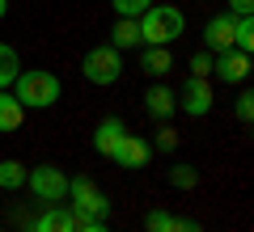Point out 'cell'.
Listing matches in <instances>:
<instances>
[{"label": "cell", "mask_w": 254, "mask_h": 232, "mask_svg": "<svg viewBox=\"0 0 254 232\" xmlns=\"http://www.w3.org/2000/svg\"><path fill=\"white\" fill-rule=\"evenodd\" d=\"M237 51H246V55H254V13L250 17H237Z\"/></svg>", "instance_id": "cell-19"}, {"label": "cell", "mask_w": 254, "mask_h": 232, "mask_svg": "<svg viewBox=\"0 0 254 232\" xmlns=\"http://www.w3.org/2000/svg\"><path fill=\"white\" fill-rule=\"evenodd\" d=\"M212 63H216V55H212V51H199V55H190L187 68H190V76H203V81H208V76H212Z\"/></svg>", "instance_id": "cell-22"}, {"label": "cell", "mask_w": 254, "mask_h": 232, "mask_svg": "<svg viewBox=\"0 0 254 232\" xmlns=\"http://www.w3.org/2000/svg\"><path fill=\"white\" fill-rule=\"evenodd\" d=\"M76 211L72 207H64V203H51L43 207V215H38L34 224H30V232H76Z\"/></svg>", "instance_id": "cell-10"}, {"label": "cell", "mask_w": 254, "mask_h": 232, "mask_svg": "<svg viewBox=\"0 0 254 232\" xmlns=\"http://www.w3.org/2000/svg\"><path fill=\"white\" fill-rule=\"evenodd\" d=\"M212 81H203V76H187V85H182V93H178V110L182 114H190V118H203V114H212Z\"/></svg>", "instance_id": "cell-6"}, {"label": "cell", "mask_w": 254, "mask_h": 232, "mask_svg": "<svg viewBox=\"0 0 254 232\" xmlns=\"http://www.w3.org/2000/svg\"><path fill=\"white\" fill-rule=\"evenodd\" d=\"M21 123H26V106H21V101L13 97L9 89H0V135L17 131Z\"/></svg>", "instance_id": "cell-14"}, {"label": "cell", "mask_w": 254, "mask_h": 232, "mask_svg": "<svg viewBox=\"0 0 254 232\" xmlns=\"http://www.w3.org/2000/svg\"><path fill=\"white\" fill-rule=\"evenodd\" d=\"M110 46H115V51L144 46V38H140V21H136V17H119V21H115V30H110Z\"/></svg>", "instance_id": "cell-12"}, {"label": "cell", "mask_w": 254, "mask_h": 232, "mask_svg": "<svg viewBox=\"0 0 254 232\" xmlns=\"http://www.w3.org/2000/svg\"><path fill=\"white\" fill-rule=\"evenodd\" d=\"M26 165L21 161H0V190H21L26 186Z\"/></svg>", "instance_id": "cell-17"}, {"label": "cell", "mask_w": 254, "mask_h": 232, "mask_svg": "<svg viewBox=\"0 0 254 232\" xmlns=\"http://www.w3.org/2000/svg\"><path fill=\"white\" fill-rule=\"evenodd\" d=\"M170 220H174V215L157 207V211H148V215H144V228H148V232H165V228H170Z\"/></svg>", "instance_id": "cell-24"}, {"label": "cell", "mask_w": 254, "mask_h": 232, "mask_svg": "<svg viewBox=\"0 0 254 232\" xmlns=\"http://www.w3.org/2000/svg\"><path fill=\"white\" fill-rule=\"evenodd\" d=\"M165 232H203V228H199L195 220H178V215H174V220H170V228H165Z\"/></svg>", "instance_id": "cell-25"}, {"label": "cell", "mask_w": 254, "mask_h": 232, "mask_svg": "<svg viewBox=\"0 0 254 232\" xmlns=\"http://www.w3.org/2000/svg\"><path fill=\"white\" fill-rule=\"evenodd\" d=\"M229 13H233V17H250V13H254V0H229Z\"/></svg>", "instance_id": "cell-26"}, {"label": "cell", "mask_w": 254, "mask_h": 232, "mask_svg": "<svg viewBox=\"0 0 254 232\" xmlns=\"http://www.w3.org/2000/svg\"><path fill=\"white\" fill-rule=\"evenodd\" d=\"M153 148H161V152H174L178 148V131H174V127H157V139H153Z\"/></svg>", "instance_id": "cell-23"}, {"label": "cell", "mask_w": 254, "mask_h": 232, "mask_svg": "<svg viewBox=\"0 0 254 232\" xmlns=\"http://www.w3.org/2000/svg\"><path fill=\"white\" fill-rule=\"evenodd\" d=\"M233 43H237V17L233 13L208 17V26H203V51L220 55V51H233Z\"/></svg>", "instance_id": "cell-7"}, {"label": "cell", "mask_w": 254, "mask_h": 232, "mask_svg": "<svg viewBox=\"0 0 254 232\" xmlns=\"http://www.w3.org/2000/svg\"><path fill=\"white\" fill-rule=\"evenodd\" d=\"M4 13H9V0H0V21H4Z\"/></svg>", "instance_id": "cell-28"}, {"label": "cell", "mask_w": 254, "mask_h": 232, "mask_svg": "<svg viewBox=\"0 0 254 232\" xmlns=\"http://www.w3.org/2000/svg\"><path fill=\"white\" fill-rule=\"evenodd\" d=\"M110 161H115L119 169H144V165L153 161V143H148L144 135H123V139L115 143V152H110Z\"/></svg>", "instance_id": "cell-9"}, {"label": "cell", "mask_w": 254, "mask_h": 232, "mask_svg": "<svg viewBox=\"0 0 254 232\" xmlns=\"http://www.w3.org/2000/svg\"><path fill=\"white\" fill-rule=\"evenodd\" d=\"M110 4H115V13H119V17H144V13L148 9H153V0H110Z\"/></svg>", "instance_id": "cell-21"}, {"label": "cell", "mask_w": 254, "mask_h": 232, "mask_svg": "<svg viewBox=\"0 0 254 232\" xmlns=\"http://www.w3.org/2000/svg\"><path fill=\"white\" fill-rule=\"evenodd\" d=\"M26 186H30V194H34L38 203H64V198H68V178H64V169H55V165L30 169Z\"/></svg>", "instance_id": "cell-5"}, {"label": "cell", "mask_w": 254, "mask_h": 232, "mask_svg": "<svg viewBox=\"0 0 254 232\" xmlns=\"http://www.w3.org/2000/svg\"><path fill=\"white\" fill-rule=\"evenodd\" d=\"M233 114H237V123H250L254 127V89H242L233 97Z\"/></svg>", "instance_id": "cell-20"}, {"label": "cell", "mask_w": 254, "mask_h": 232, "mask_svg": "<svg viewBox=\"0 0 254 232\" xmlns=\"http://www.w3.org/2000/svg\"><path fill=\"white\" fill-rule=\"evenodd\" d=\"M17 72H21V59H17V51H13L9 43H0V89H9V85L17 81Z\"/></svg>", "instance_id": "cell-15"}, {"label": "cell", "mask_w": 254, "mask_h": 232, "mask_svg": "<svg viewBox=\"0 0 254 232\" xmlns=\"http://www.w3.org/2000/svg\"><path fill=\"white\" fill-rule=\"evenodd\" d=\"M144 110H148L153 118H161V123H165V118L178 110V93H174L170 85H153V89H144Z\"/></svg>", "instance_id": "cell-11"}, {"label": "cell", "mask_w": 254, "mask_h": 232, "mask_svg": "<svg viewBox=\"0 0 254 232\" xmlns=\"http://www.w3.org/2000/svg\"><path fill=\"white\" fill-rule=\"evenodd\" d=\"M170 68H174L170 46H144V72H148V76H165Z\"/></svg>", "instance_id": "cell-16"}, {"label": "cell", "mask_w": 254, "mask_h": 232, "mask_svg": "<svg viewBox=\"0 0 254 232\" xmlns=\"http://www.w3.org/2000/svg\"><path fill=\"white\" fill-rule=\"evenodd\" d=\"M127 135V127H123V118H102L98 123V131H93V148L102 152V156H110L115 152V143Z\"/></svg>", "instance_id": "cell-13"}, {"label": "cell", "mask_w": 254, "mask_h": 232, "mask_svg": "<svg viewBox=\"0 0 254 232\" xmlns=\"http://www.w3.org/2000/svg\"><path fill=\"white\" fill-rule=\"evenodd\" d=\"M0 232H4V220H0Z\"/></svg>", "instance_id": "cell-29"}, {"label": "cell", "mask_w": 254, "mask_h": 232, "mask_svg": "<svg viewBox=\"0 0 254 232\" xmlns=\"http://www.w3.org/2000/svg\"><path fill=\"white\" fill-rule=\"evenodd\" d=\"M76 232H110V228H106V220H81Z\"/></svg>", "instance_id": "cell-27"}, {"label": "cell", "mask_w": 254, "mask_h": 232, "mask_svg": "<svg viewBox=\"0 0 254 232\" xmlns=\"http://www.w3.org/2000/svg\"><path fill=\"white\" fill-rule=\"evenodd\" d=\"M212 72H216V81H225V85H246L250 81V72H254V55H246V51H220L216 55V63H212Z\"/></svg>", "instance_id": "cell-8"}, {"label": "cell", "mask_w": 254, "mask_h": 232, "mask_svg": "<svg viewBox=\"0 0 254 232\" xmlns=\"http://www.w3.org/2000/svg\"><path fill=\"white\" fill-rule=\"evenodd\" d=\"M68 198H72V211L76 220H110V198L93 186L85 173L68 178Z\"/></svg>", "instance_id": "cell-3"}, {"label": "cell", "mask_w": 254, "mask_h": 232, "mask_svg": "<svg viewBox=\"0 0 254 232\" xmlns=\"http://www.w3.org/2000/svg\"><path fill=\"white\" fill-rule=\"evenodd\" d=\"M13 97L26 110H51L60 101V76H51L43 68H21L17 81H13Z\"/></svg>", "instance_id": "cell-1"}, {"label": "cell", "mask_w": 254, "mask_h": 232, "mask_svg": "<svg viewBox=\"0 0 254 232\" xmlns=\"http://www.w3.org/2000/svg\"><path fill=\"white\" fill-rule=\"evenodd\" d=\"M81 72H85L89 85H115L119 76H123V51H115L110 43L93 46V51L81 59Z\"/></svg>", "instance_id": "cell-4"}, {"label": "cell", "mask_w": 254, "mask_h": 232, "mask_svg": "<svg viewBox=\"0 0 254 232\" xmlns=\"http://www.w3.org/2000/svg\"><path fill=\"white\" fill-rule=\"evenodd\" d=\"M170 186L174 190H195L199 186V169H195V165H174L170 169Z\"/></svg>", "instance_id": "cell-18"}, {"label": "cell", "mask_w": 254, "mask_h": 232, "mask_svg": "<svg viewBox=\"0 0 254 232\" xmlns=\"http://www.w3.org/2000/svg\"><path fill=\"white\" fill-rule=\"evenodd\" d=\"M187 30V17H182L178 4H153V9L140 17V38L144 46H170L174 38H182Z\"/></svg>", "instance_id": "cell-2"}]
</instances>
